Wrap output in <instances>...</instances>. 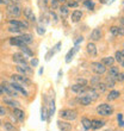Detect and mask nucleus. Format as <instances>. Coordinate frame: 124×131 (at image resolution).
<instances>
[{"label":"nucleus","mask_w":124,"mask_h":131,"mask_svg":"<svg viewBox=\"0 0 124 131\" xmlns=\"http://www.w3.org/2000/svg\"><path fill=\"white\" fill-rule=\"evenodd\" d=\"M49 1H50L49 4H50V8H51V10H57V8H59L60 4L57 0H49Z\"/></svg>","instance_id":"nucleus-37"},{"label":"nucleus","mask_w":124,"mask_h":131,"mask_svg":"<svg viewBox=\"0 0 124 131\" xmlns=\"http://www.w3.org/2000/svg\"><path fill=\"white\" fill-rule=\"evenodd\" d=\"M115 61H118L121 63V67H124V51L123 50H118L116 51V55H115Z\"/></svg>","instance_id":"nucleus-21"},{"label":"nucleus","mask_w":124,"mask_h":131,"mask_svg":"<svg viewBox=\"0 0 124 131\" xmlns=\"http://www.w3.org/2000/svg\"><path fill=\"white\" fill-rule=\"evenodd\" d=\"M86 88H87L86 86H82V85H79V83H75V85L70 86V91L76 94H84L85 91H86Z\"/></svg>","instance_id":"nucleus-15"},{"label":"nucleus","mask_w":124,"mask_h":131,"mask_svg":"<svg viewBox=\"0 0 124 131\" xmlns=\"http://www.w3.org/2000/svg\"><path fill=\"white\" fill-rule=\"evenodd\" d=\"M41 119L43 122H45L47 119H48V110H47V107L43 106L41 110Z\"/></svg>","instance_id":"nucleus-36"},{"label":"nucleus","mask_w":124,"mask_h":131,"mask_svg":"<svg viewBox=\"0 0 124 131\" xmlns=\"http://www.w3.org/2000/svg\"><path fill=\"white\" fill-rule=\"evenodd\" d=\"M101 36H103L101 29L96 28V29H93V31L91 32L90 38H91V41H93V42H98V41H100V38H101Z\"/></svg>","instance_id":"nucleus-9"},{"label":"nucleus","mask_w":124,"mask_h":131,"mask_svg":"<svg viewBox=\"0 0 124 131\" xmlns=\"http://www.w3.org/2000/svg\"><path fill=\"white\" fill-rule=\"evenodd\" d=\"M12 60H13L16 63H18V64H25V63H26V57H25L22 52H16V54H13Z\"/></svg>","instance_id":"nucleus-11"},{"label":"nucleus","mask_w":124,"mask_h":131,"mask_svg":"<svg viewBox=\"0 0 124 131\" xmlns=\"http://www.w3.org/2000/svg\"><path fill=\"white\" fill-rule=\"evenodd\" d=\"M42 1H44V3H47V4L49 3V0H42Z\"/></svg>","instance_id":"nucleus-58"},{"label":"nucleus","mask_w":124,"mask_h":131,"mask_svg":"<svg viewBox=\"0 0 124 131\" xmlns=\"http://www.w3.org/2000/svg\"><path fill=\"white\" fill-rule=\"evenodd\" d=\"M6 114H7L6 108L3 106H0V116H6Z\"/></svg>","instance_id":"nucleus-50"},{"label":"nucleus","mask_w":124,"mask_h":131,"mask_svg":"<svg viewBox=\"0 0 124 131\" xmlns=\"http://www.w3.org/2000/svg\"><path fill=\"white\" fill-rule=\"evenodd\" d=\"M118 73H119V69H118V67L110 66V69H109V76H111V78H113V79L116 80V76L118 75Z\"/></svg>","instance_id":"nucleus-26"},{"label":"nucleus","mask_w":124,"mask_h":131,"mask_svg":"<svg viewBox=\"0 0 124 131\" xmlns=\"http://www.w3.org/2000/svg\"><path fill=\"white\" fill-rule=\"evenodd\" d=\"M84 6L87 7L90 11L94 10V7H96V4L93 3L92 0H84Z\"/></svg>","instance_id":"nucleus-34"},{"label":"nucleus","mask_w":124,"mask_h":131,"mask_svg":"<svg viewBox=\"0 0 124 131\" xmlns=\"http://www.w3.org/2000/svg\"><path fill=\"white\" fill-rule=\"evenodd\" d=\"M18 39L22 42V43H24V44H30L34 42V36L30 34H22L19 36H17Z\"/></svg>","instance_id":"nucleus-10"},{"label":"nucleus","mask_w":124,"mask_h":131,"mask_svg":"<svg viewBox=\"0 0 124 131\" xmlns=\"http://www.w3.org/2000/svg\"><path fill=\"white\" fill-rule=\"evenodd\" d=\"M43 72H44V69L41 68V69H39V72H38V74H39V75H42V74H43Z\"/></svg>","instance_id":"nucleus-52"},{"label":"nucleus","mask_w":124,"mask_h":131,"mask_svg":"<svg viewBox=\"0 0 124 131\" xmlns=\"http://www.w3.org/2000/svg\"><path fill=\"white\" fill-rule=\"evenodd\" d=\"M22 13H24V17L26 18L29 21H31V23H35V21L37 20V19H36V16H35V13H34V10H32L31 7H25L24 10H22Z\"/></svg>","instance_id":"nucleus-8"},{"label":"nucleus","mask_w":124,"mask_h":131,"mask_svg":"<svg viewBox=\"0 0 124 131\" xmlns=\"http://www.w3.org/2000/svg\"><path fill=\"white\" fill-rule=\"evenodd\" d=\"M1 88H3V93L7 94L8 97H11V98H17L18 97V92L14 91L13 88H12V86L8 85V83L4 82L3 85H1Z\"/></svg>","instance_id":"nucleus-5"},{"label":"nucleus","mask_w":124,"mask_h":131,"mask_svg":"<svg viewBox=\"0 0 124 131\" xmlns=\"http://www.w3.org/2000/svg\"><path fill=\"white\" fill-rule=\"evenodd\" d=\"M36 31H37V34L39 35V36H43V35L45 34V28L44 26H42V25H39V26L36 28Z\"/></svg>","instance_id":"nucleus-40"},{"label":"nucleus","mask_w":124,"mask_h":131,"mask_svg":"<svg viewBox=\"0 0 124 131\" xmlns=\"http://www.w3.org/2000/svg\"><path fill=\"white\" fill-rule=\"evenodd\" d=\"M78 50H79V45H75V47H74V48H72L70 49V50H69L68 51V54H67V55H66V62L67 63H69L70 62V61H72L73 60V56H74V54H75L76 51H78Z\"/></svg>","instance_id":"nucleus-18"},{"label":"nucleus","mask_w":124,"mask_h":131,"mask_svg":"<svg viewBox=\"0 0 124 131\" xmlns=\"http://www.w3.org/2000/svg\"><path fill=\"white\" fill-rule=\"evenodd\" d=\"M67 6L68 7H78V1H68L67 3Z\"/></svg>","instance_id":"nucleus-48"},{"label":"nucleus","mask_w":124,"mask_h":131,"mask_svg":"<svg viewBox=\"0 0 124 131\" xmlns=\"http://www.w3.org/2000/svg\"><path fill=\"white\" fill-rule=\"evenodd\" d=\"M116 81L123 82V73H118V75L116 76Z\"/></svg>","instance_id":"nucleus-49"},{"label":"nucleus","mask_w":124,"mask_h":131,"mask_svg":"<svg viewBox=\"0 0 124 131\" xmlns=\"http://www.w3.org/2000/svg\"><path fill=\"white\" fill-rule=\"evenodd\" d=\"M60 117H61L62 119L72 122V121H75L76 119L78 112H76L75 110H70V108H68V110H62L61 112H60Z\"/></svg>","instance_id":"nucleus-3"},{"label":"nucleus","mask_w":124,"mask_h":131,"mask_svg":"<svg viewBox=\"0 0 124 131\" xmlns=\"http://www.w3.org/2000/svg\"><path fill=\"white\" fill-rule=\"evenodd\" d=\"M100 3H101V4H106L107 0H100Z\"/></svg>","instance_id":"nucleus-56"},{"label":"nucleus","mask_w":124,"mask_h":131,"mask_svg":"<svg viewBox=\"0 0 124 131\" xmlns=\"http://www.w3.org/2000/svg\"><path fill=\"white\" fill-rule=\"evenodd\" d=\"M55 113V101L54 99L50 100V103H49V108H48V118H50L51 116H54Z\"/></svg>","instance_id":"nucleus-29"},{"label":"nucleus","mask_w":124,"mask_h":131,"mask_svg":"<svg viewBox=\"0 0 124 131\" xmlns=\"http://www.w3.org/2000/svg\"><path fill=\"white\" fill-rule=\"evenodd\" d=\"M8 24H10L11 26H14V28H19L20 30H23V29H29L28 21L17 20V19H10V20H8Z\"/></svg>","instance_id":"nucleus-7"},{"label":"nucleus","mask_w":124,"mask_h":131,"mask_svg":"<svg viewBox=\"0 0 124 131\" xmlns=\"http://www.w3.org/2000/svg\"><path fill=\"white\" fill-rule=\"evenodd\" d=\"M99 82H100V76H94L93 79H91V85H92L93 87L97 86Z\"/></svg>","instance_id":"nucleus-42"},{"label":"nucleus","mask_w":124,"mask_h":131,"mask_svg":"<svg viewBox=\"0 0 124 131\" xmlns=\"http://www.w3.org/2000/svg\"><path fill=\"white\" fill-rule=\"evenodd\" d=\"M22 8L20 5L19 4H8L7 5V14L10 16V17L12 18H18V17H20V14H22Z\"/></svg>","instance_id":"nucleus-1"},{"label":"nucleus","mask_w":124,"mask_h":131,"mask_svg":"<svg viewBox=\"0 0 124 131\" xmlns=\"http://www.w3.org/2000/svg\"><path fill=\"white\" fill-rule=\"evenodd\" d=\"M10 44L11 45H16V47H22V45H24V43H22V42L18 39L17 36H14V37L10 38Z\"/></svg>","instance_id":"nucleus-32"},{"label":"nucleus","mask_w":124,"mask_h":131,"mask_svg":"<svg viewBox=\"0 0 124 131\" xmlns=\"http://www.w3.org/2000/svg\"><path fill=\"white\" fill-rule=\"evenodd\" d=\"M105 85H106L107 88H113L115 85H116V80L111 76H106V80H105Z\"/></svg>","instance_id":"nucleus-30"},{"label":"nucleus","mask_w":124,"mask_h":131,"mask_svg":"<svg viewBox=\"0 0 124 131\" xmlns=\"http://www.w3.org/2000/svg\"><path fill=\"white\" fill-rule=\"evenodd\" d=\"M93 88H94V90H97V92H98V93H104V92H105V91L107 90V87H106V85H105V83H103L101 82V81H100L99 83H98V85H97V86H94L93 87Z\"/></svg>","instance_id":"nucleus-28"},{"label":"nucleus","mask_w":124,"mask_h":131,"mask_svg":"<svg viewBox=\"0 0 124 131\" xmlns=\"http://www.w3.org/2000/svg\"><path fill=\"white\" fill-rule=\"evenodd\" d=\"M12 81L19 83V85H23V86H29V85H31V80L29 79L28 76L20 75V74H13V75H12Z\"/></svg>","instance_id":"nucleus-4"},{"label":"nucleus","mask_w":124,"mask_h":131,"mask_svg":"<svg viewBox=\"0 0 124 131\" xmlns=\"http://www.w3.org/2000/svg\"><path fill=\"white\" fill-rule=\"evenodd\" d=\"M76 82L79 83V85H82V86H87V83H88V81L85 79H76Z\"/></svg>","instance_id":"nucleus-46"},{"label":"nucleus","mask_w":124,"mask_h":131,"mask_svg":"<svg viewBox=\"0 0 124 131\" xmlns=\"http://www.w3.org/2000/svg\"><path fill=\"white\" fill-rule=\"evenodd\" d=\"M110 31L113 36H118V35H119V28H118V26H111Z\"/></svg>","instance_id":"nucleus-41"},{"label":"nucleus","mask_w":124,"mask_h":131,"mask_svg":"<svg viewBox=\"0 0 124 131\" xmlns=\"http://www.w3.org/2000/svg\"><path fill=\"white\" fill-rule=\"evenodd\" d=\"M104 124H105V122H104V121L93 119V121H91V129H94V130H97V129H100V128H101Z\"/></svg>","instance_id":"nucleus-22"},{"label":"nucleus","mask_w":124,"mask_h":131,"mask_svg":"<svg viewBox=\"0 0 124 131\" xmlns=\"http://www.w3.org/2000/svg\"><path fill=\"white\" fill-rule=\"evenodd\" d=\"M4 103L7 104V105L11 106L12 108L19 106V103H18V101H16V100H13V99H10V98H4Z\"/></svg>","instance_id":"nucleus-27"},{"label":"nucleus","mask_w":124,"mask_h":131,"mask_svg":"<svg viewBox=\"0 0 124 131\" xmlns=\"http://www.w3.org/2000/svg\"><path fill=\"white\" fill-rule=\"evenodd\" d=\"M105 131H112V130H105Z\"/></svg>","instance_id":"nucleus-61"},{"label":"nucleus","mask_w":124,"mask_h":131,"mask_svg":"<svg viewBox=\"0 0 124 131\" xmlns=\"http://www.w3.org/2000/svg\"><path fill=\"white\" fill-rule=\"evenodd\" d=\"M81 124H82L85 130H90L91 129V119H88V118H82V119H81Z\"/></svg>","instance_id":"nucleus-33"},{"label":"nucleus","mask_w":124,"mask_h":131,"mask_svg":"<svg viewBox=\"0 0 124 131\" xmlns=\"http://www.w3.org/2000/svg\"><path fill=\"white\" fill-rule=\"evenodd\" d=\"M61 45H62L61 42H57V43H56V44L54 45V48H53V49H54V50H55L56 52H59L60 50H61Z\"/></svg>","instance_id":"nucleus-47"},{"label":"nucleus","mask_w":124,"mask_h":131,"mask_svg":"<svg viewBox=\"0 0 124 131\" xmlns=\"http://www.w3.org/2000/svg\"><path fill=\"white\" fill-rule=\"evenodd\" d=\"M82 41H84L82 36H81V37H78V39L75 41V45H79V43H80V42H82Z\"/></svg>","instance_id":"nucleus-51"},{"label":"nucleus","mask_w":124,"mask_h":131,"mask_svg":"<svg viewBox=\"0 0 124 131\" xmlns=\"http://www.w3.org/2000/svg\"><path fill=\"white\" fill-rule=\"evenodd\" d=\"M38 63H39V61H38V59H36V57H34V59H31L30 61V67H32V68H35V67H37Z\"/></svg>","instance_id":"nucleus-43"},{"label":"nucleus","mask_w":124,"mask_h":131,"mask_svg":"<svg viewBox=\"0 0 124 131\" xmlns=\"http://www.w3.org/2000/svg\"><path fill=\"white\" fill-rule=\"evenodd\" d=\"M84 95H87L88 98H91L93 100H97L98 98H99V93L97 92V90H94V88H86V91H85V93H84Z\"/></svg>","instance_id":"nucleus-13"},{"label":"nucleus","mask_w":124,"mask_h":131,"mask_svg":"<svg viewBox=\"0 0 124 131\" xmlns=\"http://www.w3.org/2000/svg\"><path fill=\"white\" fill-rule=\"evenodd\" d=\"M91 68L97 75H103L104 73L106 72V67L101 62H92L91 63Z\"/></svg>","instance_id":"nucleus-6"},{"label":"nucleus","mask_w":124,"mask_h":131,"mask_svg":"<svg viewBox=\"0 0 124 131\" xmlns=\"http://www.w3.org/2000/svg\"><path fill=\"white\" fill-rule=\"evenodd\" d=\"M76 1H84V0H76Z\"/></svg>","instance_id":"nucleus-60"},{"label":"nucleus","mask_w":124,"mask_h":131,"mask_svg":"<svg viewBox=\"0 0 124 131\" xmlns=\"http://www.w3.org/2000/svg\"><path fill=\"white\" fill-rule=\"evenodd\" d=\"M13 114H14V117L17 118L19 122H24L25 114H24V111H23V110L18 108V107H14V108H13Z\"/></svg>","instance_id":"nucleus-17"},{"label":"nucleus","mask_w":124,"mask_h":131,"mask_svg":"<svg viewBox=\"0 0 124 131\" xmlns=\"http://www.w3.org/2000/svg\"><path fill=\"white\" fill-rule=\"evenodd\" d=\"M8 31L10 32H14V34H20L22 30L19 28H14V26H10L8 28Z\"/></svg>","instance_id":"nucleus-45"},{"label":"nucleus","mask_w":124,"mask_h":131,"mask_svg":"<svg viewBox=\"0 0 124 131\" xmlns=\"http://www.w3.org/2000/svg\"><path fill=\"white\" fill-rule=\"evenodd\" d=\"M82 16H84L82 11H80V10H74V11L72 12V16H70V20H72L73 23H78V21L81 20Z\"/></svg>","instance_id":"nucleus-14"},{"label":"nucleus","mask_w":124,"mask_h":131,"mask_svg":"<svg viewBox=\"0 0 124 131\" xmlns=\"http://www.w3.org/2000/svg\"><path fill=\"white\" fill-rule=\"evenodd\" d=\"M0 5H4V0H0Z\"/></svg>","instance_id":"nucleus-57"},{"label":"nucleus","mask_w":124,"mask_h":131,"mask_svg":"<svg viewBox=\"0 0 124 131\" xmlns=\"http://www.w3.org/2000/svg\"><path fill=\"white\" fill-rule=\"evenodd\" d=\"M3 88H1V85H0V95H3Z\"/></svg>","instance_id":"nucleus-55"},{"label":"nucleus","mask_w":124,"mask_h":131,"mask_svg":"<svg viewBox=\"0 0 124 131\" xmlns=\"http://www.w3.org/2000/svg\"><path fill=\"white\" fill-rule=\"evenodd\" d=\"M86 50H87V54L91 55L92 57H96L97 56V47H96V44H94L93 42H90V43L87 44Z\"/></svg>","instance_id":"nucleus-16"},{"label":"nucleus","mask_w":124,"mask_h":131,"mask_svg":"<svg viewBox=\"0 0 124 131\" xmlns=\"http://www.w3.org/2000/svg\"><path fill=\"white\" fill-rule=\"evenodd\" d=\"M61 75H62V70H60V72H59V76H57V79H60V78H61Z\"/></svg>","instance_id":"nucleus-54"},{"label":"nucleus","mask_w":124,"mask_h":131,"mask_svg":"<svg viewBox=\"0 0 124 131\" xmlns=\"http://www.w3.org/2000/svg\"><path fill=\"white\" fill-rule=\"evenodd\" d=\"M10 85L12 86V88H13L14 91H17L18 93H22L24 97H29V92L25 90L24 87H22V85H19V83H17V82H12V83H10Z\"/></svg>","instance_id":"nucleus-12"},{"label":"nucleus","mask_w":124,"mask_h":131,"mask_svg":"<svg viewBox=\"0 0 124 131\" xmlns=\"http://www.w3.org/2000/svg\"><path fill=\"white\" fill-rule=\"evenodd\" d=\"M97 113L103 117H109L113 113V106L109 104H100L97 106Z\"/></svg>","instance_id":"nucleus-2"},{"label":"nucleus","mask_w":124,"mask_h":131,"mask_svg":"<svg viewBox=\"0 0 124 131\" xmlns=\"http://www.w3.org/2000/svg\"><path fill=\"white\" fill-rule=\"evenodd\" d=\"M91 103H92V99L88 98L87 95H82V97L80 98V104L82 106H88V105H91Z\"/></svg>","instance_id":"nucleus-31"},{"label":"nucleus","mask_w":124,"mask_h":131,"mask_svg":"<svg viewBox=\"0 0 124 131\" xmlns=\"http://www.w3.org/2000/svg\"><path fill=\"white\" fill-rule=\"evenodd\" d=\"M117 122H118V125L123 128L124 126V119H123V113H118L117 114Z\"/></svg>","instance_id":"nucleus-39"},{"label":"nucleus","mask_w":124,"mask_h":131,"mask_svg":"<svg viewBox=\"0 0 124 131\" xmlns=\"http://www.w3.org/2000/svg\"><path fill=\"white\" fill-rule=\"evenodd\" d=\"M56 54V51L54 50V49H50L48 52H47V55H45V61H50L51 60V57Z\"/></svg>","instance_id":"nucleus-38"},{"label":"nucleus","mask_w":124,"mask_h":131,"mask_svg":"<svg viewBox=\"0 0 124 131\" xmlns=\"http://www.w3.org/2000/svg\"><path fill=\"white\" fill-rule=\"evenodd\" d=\"M19 48H20V51H22V54H23L24 56H30V57L34 56V51L30 50V48H28V45L26 44L22 45V47H19Z\"/></svg>","instance_id":"nucleus-23"},{"label":"nucleus","mask_w":124,"mask_h":131,"mask_svg":"<svg viewBox=\"0 0 124 131\" xmlns=\"http://www.w3.org/2000/svg\"><path fill=\"white\" fill-rule=\"evenodd\" d=\"M101 63H103L105 67H110V66H113L115 59L112 57V56H106V57H103V60H101Z\"/></svg>","instance_id":"nucleus-24"},{"label":"nucleus","mask_w":124,"mask_h":131,"mask_svg":"<svg viewBox=\"0 0 124 131\" xmlns=\"http://www.w3.org/2000/svg\"><path fill=\"white\" fill-rule=\"evenodd\" d=\"M59 1V4H65V3H67V0H57Z\"/></svg>","instance_id":"nucleus-53"},{"label":"nucleus","mask_w":124,"mask_h":131,"mask_svg":"<svg viewBox=\"0 0 124 131\" xmlns=\"http://www.w3.org/2000/svg\"><path fill=\"white\" fill-rule=\"evenodd\" d=\"M19 1H28V0H19Z\"/></svg>","instance_id":"nucleus-59"},{"label":"nucleus","mask_w":124,"mask_h":131,"mask_svg":"<svg viewBox=\"0 0 124 131\" xmlns=\"http://www.w3.org/2000/svg\"><path fill=\"white\" fill-rule=\"evenodd\" d=\"M57 126L61 131H70L72 129V124H69L68 122H61L59 121L57 122Z\"/></svg>","instance_id":"nucleus-20"},{"label":"nucleus","mask_w":124,"mask_h":131,"mask_svg":"<svg viewBox=\"0 0 124 131\" xmlns=\"http://www.w3.org/2000/svg\"><path fill=\"white\" fill-rule=\"evenodd\" d=\"M4 129L6 131H17V129L14 128V125L10 122H6V123H4Z\"/></svg>","instance_id":"nucleus-35"},{"label":"nucleus","mask_w":124,"mask_h":131,"mask_svg":"<svg viewBox=\"0 0 124 131\" xmlns=\"http://www.w3.org/2000/svg\"><path fill=\"white\" fill-rule=\"evenodd\" d=\"M59 10H60V14H61L62 18H66L69 14V7L67 6V5H61V6H59Z\"/></svg>","instance_id":"nucleus-25"},{"label":"nucleus","mask_w":124,"mask_h":131,"mask_svg":"<svg viewBox=\"0 0 124 131\" xmlns=\"http://www.w3.org/2000/svg\"><path fill=\"white\" fill-rule=\"evenodd\" d=\"M50 16H51V18H53V21H54V24L59 23V17H57V14H56L53 10H51V12H50Z\"/></svg>","instance_id":"nucleus-44"},{"label":"nucleus","mask_w":124,"mask_h":131,"mask_svg":"<svg viewBox=\"0 0 124 131\" xmlns=\"http://www.w3.org/2000/svg\"><path fill=\"white\" fill-rule=\"evenodd\" d=\"M119 97H121V92H119V91L113 90V91H111L110 93L107 94L106 99L109 100V101H112V100H117V99H119Z\"/></svg>","instance_id":"nucleus-19"}]
</instances>
